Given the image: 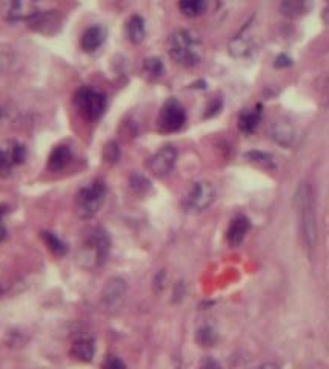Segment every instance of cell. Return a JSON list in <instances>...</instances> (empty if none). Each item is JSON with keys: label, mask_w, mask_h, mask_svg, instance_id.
<instances>
[{"label": "cell", "mask_w": 329, "mask_h": 369, "mask_svg": "<svg viewBox=\"0 0 329 369\" xmlns=\"http://www.w3.org/2000/svg\"><path fill=\"white\" fill-rule=\"evenodd\" d=\"M295 208L299 217V229L302 242L307 248L308 254L312 253L317 240V223H316V202L314 192L309 183H300L295 192Z\"/></svg>", "instance_id": "obj_1"}, {"label": "cell", "mask_w": 329, "mask_h": 369, "mask_svg": "<svg viewBox=\"0 0 329 369\" xmlns=\"http://www.w3.org/2000/svg\"><path fill=\"white\" fill-rule=\"evenodd\" d=\"M111 248L108 232L98 227L90 229L85 234L79 248L77 260L85 269H95L107 262Z\"/></svg>", "instance_id": "obj_2"}, {"label": "cell", "mask_w": 329, "mask_h": 369, "mask_svg": "<svg viewBox=\"0 0 329 369\" xmlns=\"http://www.w3.org/2000/svg\"><path fill=\"white\" fill-rule=\"evenodd\" d=\"M168 53L171 59L183 67H194L203 58V46L196 33L177 29L168 39Z\"/></svg>", "instance_id": "obj_3"}, {"label": "cell", "mask_w": 329, "mask_h": 369, "mask_svg": "<svg viewBox=\"0 0 329 369\" xmlns=\"http://www.w3.org/2000/svg\"><path fill=\"white\" fill-rule=\"evenodd\" d=\"M107 199V187L102 180H95L83 187L76 196V213L80 219H93L98 214Z\"/></svg>", "instance_id": "obj_4"}, {"label": "cell", "mask_w": 329, "mask_h": 369, "mask_svg": "<svg viewBox=\"0 0 329 369\" xmlns=\"http://www.w3.org/2000/svg\"><path fill=\"white\" fill-rule=\"evenodd\" d=\"M74 102L79 111L82 112L88 120L100 119L107 109L105 94H102L100 91H95L93 88L88 86L80 88V90L76 93Z\"/></svg>", "instance_id": "obj_5"}, {"label": "cell", "mask_w": 329, "mask_h": 369, "mask_svg": "<svg viewBox=\"0 0 329 369\" xmlns=\"http://www.w3.org/2000/svg\"><path fill=\"white\" fill-rule=\"evenodd\" d=\"M187 122V112L182 103L175 99H170L163 103L159 114V128L165 133L179 131Z\"/></svg>", "instance_id": "obj_6"}, {"label": "cell", "mask_w": 329, "mask_h": 369, "mask_svg": "<svg viewBox=\"0 0 329 369\" xmlns=\"http://www.w3.org/2000/svg\"><path fill=\"white\" fill-rule=\"evenodd\" d=\"M214 197L215 191L210 182H197L184 197V208L194 213L205 211L214 202Z\"/></svg>", "instance_id": "obj_7"}, {"label": "cell", "mask_w": 329, "mask_h": 369, "mask_svg": "<svg viewBox=\"0 0 329 369\" xmlns=\"http://www.w3.org/2000/svg\"><path fill=\"white\" fill-rule=\"evenodd\" d=\"M27 151L25 147L20 145L19 142L10 140L0 145V175L6 177L15 166L23 163Z\"/></svg>", "instance_id": "obj_8"}, {"label": "cell", "mask_w": 329, "mask_h": 369, "mask_svg": "<svg viewBox=\"0 0 329 369\" xmlns=\"http://www.w3.org/2000/svg\"><path fill=\"white\" fill-rule=\"evenodd\" d=\"M175 159H177V151L174 147L166 145L160 148L156 154H152L148 159V170L156 175V177H165V175L173 171L175 165Z\"/></svg>", "instance_id": "obj_9"}, {"label": "cell", "mask_w": 329, "mask_h": 369, "mask_svg": "<svg viewBox=\"0 0 329 369\" xmlns=\"http://www.w3.org/2000/svg\"><path fill=\"white\" fill-rule=\"evenodd\" d=\"M0 11L6 20L18 22V20H27L34 19L36 15L40 13L39 6L33 2H4L0 5Z\"/></svg>", "instance_id": "obj_10"}, {"label": "cell", "mask_w": 329, "mask_h": 369, "mask_svg": "<svg viewBox=\"0 0 329 369\" xmlns=\"http://www.w3.org/2000/svg\"><path fill=\"white\" fill-rule=\"evenodd\" d=\"M126 295V283L123 279L114 277L107 283L105 290L102 293V302L105 304V308L109 311H114L120 308V304L123 303Z\"/></svg>", "instance_id": "obj_11"}, {"label": "cell", "mask_w": 329, "mask_h": 369, "mask_svg": "<svg viewBox=\"0 0 329 369\" xmlns=\"http://www.w3.org/2000/svg\"><path fill=\"white\" fill-rule=\"evenodd\" d=\"M271 135H272V139L278 143V145L291 147L294 145V142L297 139V131H295V126L290 122V120L280 119L274 125H272Z\"/></svg>", "instance_id": "obj_12"}, {"label": "cell", "mask_w": 329, "mask_h": 369, "mask_svg": "<svg viewBox=\"0 0 329 369\" xmlns=\"http://www.w3.org/2000/svg\"><path fill=\"white\" fill-rule=\"evenodd\" d=\"M251 228L250 219L245 217V215H239L234 220L231 222L229 228L227 231V240L231 246H240L245 240L248 231Z\"/></svg>", "instance_id": "obj_13"}, {"label": "cell", "mask_w": 329, "mask_h": 369, "mask_svg": "<svg viewBox=\"0 0 329 369\" xmlns=\"http://www.w3.org/2000/svg\"><path fill=\"white\" fill-rule=\"evenodd\" d=\"M107 31L100 25H94L88 28L82 39H80V45H82V50L86 53H93L102 46V43L105 42Z\"/></svg>", "instance_id": "obj_14"}, {"label": "cell", "mask_w": 329, "mask_h": 369, "mask_svg": "<svg viewBox=\"0 0 329 369\" xmlns=\"http://www.w3.org/2000/svg\"><path fill=\"white\" fill-rule=\"evenodd\" d=\"M94 340L90 339V337H82V339H77L73 347H71V356L76 360H80V362H91L94 357Z\"/></svg>", "instance_id": "obj_15"}, {"label": "cell", "mask_w": 329, "mask_h": 369, "mask_svg": "<svg viewBox=\"0 0 329 369\" xmlns=\"http://www.w3.org/2000/svg\"><path fill=\"white\" fill-rule=\"evenodd\" d=\"M71 162V149L67 145H59L48 157V168L51 171H60Z\"/></svg>", "instance_id": "obj_16"}, {"label": "cell", "mask_w": 329, "mask_h": 369, "mask_svg": "<svg viewBox=\"0 0 329 369\" xmlns=\"http://www.w3.org/2000/svg\"><path fill=\"white\" fill-rule=\"evenodd\" d=\"M262 120V108L255 107L253 109H246L239 117V128L243 133H253L259 126Z\"/></svg>", "instance_id": "obj_17"}, {"label": "cell", "mask_w": 329, "mask_h": 369, "mask_svg": "<svg viewBox=\"0 0 329 369\" xmlns=\"http://www.w3.org/2000/svg\"><path fill=\"white\" fill-rule=\"evenodd\" d=\"M126 34L131 42L140 43L147 34L145 20H143L140 15H131L130 20L126 22Z\"/></svg>", "instance_id": "obj_18"}, {"label": "cell", "mask_w": 329, "mask_h": 369, "mask_svg": "<svg viewBox=\"0 0 329 369\" xmlns=\"http://www.w3.org/2000/svg\"><path fill=\"white\" fill-rule=\"evenodd\" d=\"M179 8L184 15H188V18H197V15L205 13L206 2H203V0H182L179 4Z\"/></svg>", "instance_id": "obj_19"}, {"label": "cell", "mask_w": 329, "mask_h": 369, "mask_svg": "<svg viewBox=\"0 0 329 369\" xmlns=\"http://www.w3.org/2000/svg\"><path fill=\"white\" fill-rule=\"evenodd\" d=\"M280 10L283 11L285 15H290V18H299V15L308 11V4L300 2V0H288V2L280 5Z\"/></svg>", "instance_id": "obj_20"}, {"label": "cell", "mask_w": 329, "mask_h": 369, "mask_svg": "<svg viewBox=\"0 0 329 369\" xmlns=\"http://www.w3.org/2000/svg\"><path fill=\"white\" fill-rule=\"evenodd\" d=\"M42 237L45 240V243L48 245V248H50V250L55 254V255H65L67 251H68V248L67 245L62 242V240L54 234V232H42Z\"/></svg>", "instance_id": "obj_21"}, {"label": "cell", "mask_w": 329, "mask_h": 369, "mask_svg": "<svg viewBox=\"0 0 329 369\" xmlns=\"http://www.w3.org/2000/svg\"><path fill=\"white\" fill-rule=\"evenodd\" d=\"M197 342L202 344V347H213L215 342V333L211 330V328L205 326L197 333Z\"/></svg>", "instance_id": "obj_22"}, {"label": "cell", "mask_w": 329, "mask_h": 369, "mask_svg": "<svg viewBox=\"0 0 329 369\" xmlns=\"http://www.w3.org/2000/svg\"><path fill=\"white\" fill-rule=\"evenodd\" d=\"M145 69H147V73L151 74V76H154V77H159L160 74L163 73V65H162V62H160L159 59H147L145 60Z\"/></svg>", "instance_id": "obj_23"}, {"label": "cell", "mask_w": 329, "mask_h": 369, "mask_svg": "<svg viewBox=\"0 0 329 369\" xmlns=\"http://www.w3.org/2000/svg\"><path fill=\"white\" fill-rule=\"evenodd\" d=\"M248 159L251 160L253 163H259V165H263V166H271L272 165V160L268 154H263V152H250V154L246 156Z\"/></svg>", "instance_id": "obj_24"}, {"label": "cell", "mask_w": 329, "mask_h": 369, "mask_svg": "<svg viewBox=\"0 0 329 369\" xmlns=\"http://www.w3.org/2000/svg\"><path fill=\"white\" fill-rule=\"evenodd\" d=\"M103 369H126L125 363L116 356H109L105 363H103Z\"/></svg>", "instance_id": "obj_25"}, {"label": "cell", "mask_w": 329, "mask_h": 369, "mask_svg": "<svg viewBox=\"0 0 329 369\" xmlns=\"http://www.w3.org/2000/svg\"><path fill=\"white\" fill-rule=\"evenodd\" d=\"M105 159L108 162H116L119 159V148L114 142H111L109 145L105 148Z\"/></svg>", "instance_id": "obj_26"}, {"label": "cell", "mask_w": 329, "mask_h": 369, "mask_svg": "<svg viewBox=\"0 0 329 369\" xmlns=\"http://www.w3.org/2000/svg\"><path fill=\"white\" fill-rule=\"evenodd\" d=\"M8 213V206L6 205H0V242L6 237V228H5V223H4V217Z\"/></svg>", "instance_id": "obj_27"}, {"label": "cell", "mask_w": 329, "mask_h": 369, "mask_svg": "<svg viewBox=\"0 0 329 369\" xmlns=\"http://www.w3.org/2000/svg\"><path fill=\"white\" fill-rule=\"evenodd\" d=\"M199 369H222L220 363L217 362V360L214 358H205L202 363H200V368Z\"/></svg>", "instance_id": "obj_28"}, {"label": "cell", "mask_w": 329, "mask_h": 369, "mask_svg": "<svg viewBox=\"0 0 329 369\" xmlns=\"http://www.w3.org/2000/svg\"><path fill=\"white\" fill-rule=\"evenodd\" d=\"M290 63H291L290 59L285 58V55H280V58L277 59V63H276V65H277V67H286V65H290Z\"/></svg>", "instance_id": "obj_29"}, {"label": "cell", "mask_w": 329, "mask_h": 369, "mask_svg": "<svg viewBox=\"0 0 329 369\" xmlns=\"http://www.w3.org/2000/svg\"><path fill=\"white\" fill-rule=\"evenodd\" d=\"M323 19L329 23V4L325 6V10H323Z\"/></svg>", "instance_id": "obj_30"}, {"label": "cell", "mask_w": 329, "mask_h": 369, "mask_svg": "<svg viewBox=\"0 0 329 369\" xmlns=\"http://www.w3.org/2000/svg\"><path fill=\"white\" fill-rule=\"evenodd\" d=\"M259 369H278L276 365H272V363H267V365H263L260 366Z\"/></svg>", "instance_id": "obj_31"}, {"label": "cell", "mask_w": 329, "mask_h": 369, "mask_svg": "<svg viewBox=\"0 0 329 369\" xmlns=\"http://www.w3.org/2000/svg\"><path fill=\"white\" fill-rule=\"evenodd\" d=\"M0 294H2V288H0Z\"/></svg>", "instance_id": "obj_32"}]
</instances>
